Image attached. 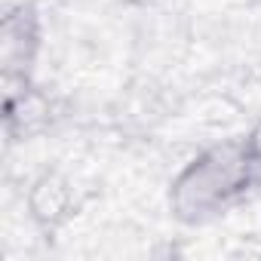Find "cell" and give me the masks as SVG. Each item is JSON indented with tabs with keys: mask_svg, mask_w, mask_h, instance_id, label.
<instances>
[{
	"mask_svg": "<svg viewBox=\"0 0 261 261\" xmlns=\"http://www.w3.org/2000/svg\"><path fill=\"white\" fill-rule=\"evenodd\" d=\"M261 181V163L243 139L209 145L169 185V212L181 224H203L224 215Z\"/></svg>",
	"mask_w": 261,
	"mask_h": 261,
	"instance_id": "1",
	"label": "cell"
},
{
	"mask_svg": "<svg viewBox=\"0 0 261 261\" xmlns=\"http://www.w3.org/2000/svg\"><path fill=\"white\" fill-rule=\"evenodd\" d=\"M43 43V22L34 4H16L0 22V65L4 80H31Z\"/></svg>",
	"mask_w": 261,
	"mask_h": 261,
	"instance_id": "2",
	"label": "cell"
},
{
	"mask_svg": "<svg viewBox=\"0 0 261 261\" xmlns=\"http://www.w3.org/2000/svg\"><path fill=\"white\" fill-rule=\"evenodd\" d=\"M28 203H31L34 218H40V221H56V218H62L65 209H68V188H65L56 175H43V178L34 185Z\"/></svg>",
	"mask_w": 261,
	"mask_h": 261,
	"instance_id": "3",
	"label": "cell"
},
{
	"mask_svg": "<svg viewBox=\"0 0 261 261\" xmlns=\"http://www.w3.org/2000/svg\"><path fill=\"white\" fill-rule=\"evenodd\" d=\"M246 142H249V148L255 151V157H258V163H261V120L246 133Z\"/></svg>",
	"mask_w": 261,
	"mask_h": 261,
	"instance_id": "4",
	"label": "cell"
}]
</instances>
